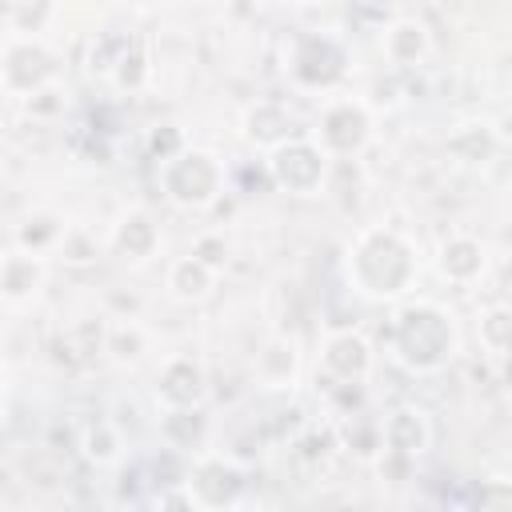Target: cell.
Segmentation results:
<instances>
[{
	"label": "cell",
	"instance_id": "6",
	"mask_svg": "<svg viewBox=\"0 0 512 512\" xmlns=\"http://www.w3.org/2000/svg\"><path fill=\"white\" fill-rule=\"evenodd\" d=\"M284 72L300 92H336L348 76V48L332 32H300L284 52Z\"/></svg>",
	"mask_w": 512,
	"mask_h": 512
},
{
	"label": "cell",
	"instance_id": "28",
	"mask_svg": "<svg viewBox=\"0 0 512 512\" xmlns=\"http://www.w3.org/2000/svg\"><path fill=\"white\" fill-rule=\"evenodd\" d=\"M52 256H56L64 268H88V264L100 260V240H96L88 228L68 224L64 236H60V244L52 248Z\"/></svg>",
	"mask_w": 512,
	"mask_h": 512
},
{
	"label": "cell",
	"instance_id": "33",
	"mask_svg": "<svg viewBox=\"0 0 512 512\" xmlns=\"http://www.w3.org/2000/svg\"><path fill=\"white\" fill-rule=\"evenodd\" d=\"M124 4H132V8H156L160 0H124Z\"/></svg>",
	"mask_w": 512,
	"mask_h": 512
},
{
	"label": "cell",
	"instance_id": "26",
	"mask_svg": "<svg viewBox=\"0 0 512 512\" xmlns=\"http://www.w3.org/2000/svg\"><path fill=\"white\" fill-rule=\"evenodd\" d=\"M148 344H152V336H148V328L136 324V320H116V324L104 328V352H108V360H116V364H124V368L140 364L144 352H148Z\"/></svg>",
	"mask_w": 512,
	"mask_h": 512
},
{
	"label": "cell",
	"instance_id": "32",
	"mask_svg": "<svg viewBox=\"0 0 512 512\" xmlns=\"http://www.w3.org/2000/svg\"><path fill=\"white\" fill-rule=\"evenodd\" d=\"M480 508H492V512L512 508V488H508L504 476H492V480L484 484V492H480Z\"/></svg>",
	"mask_w": 512,
	"mask_h": 512
},
{
	"label": "cell",
	"instance_id": "12",
	"mask_svg": "<svg viewBox=\"0 0 512 512\" xmlns=\"http://www.w3.org/2000/svg\"><path fill=\"white\" fill-rule=\"evenodd\" d=\"M432 436V420L416 404H396L380 416V452H396L416 464L432 448Z\"/></svg>",
	"mask_w": 512,
	"mask_h": 512
},
{
	"label": "cell",
	"instance_id": "15",
	"mask_svg": "<svg viewBox=\"0 0 512 512\" xmlns=\"http://www.w3.org/2000/svg\"><path fill=\"white\" fill-rule=\"evenodd\" d=\"M380 52L392 68H420L432 56V28L420 16H392L380 32Z\"/></svg>",
	"mask_w": 512,
	"mask_h": 512
},
{
	"label": "cell",
	"instance_id": "23",
	"mask_svg": "<svg viewBox=\"0 0 512 512\" xmlns=\"http://www.w3.org/2000/svg\"><path fill=\"white\" fill-rule=\"evenodd\" d=\"M336 424V440L344 452H352L356 460H376L380 452V416L356 408V412H344L332 420Z\"/></svg>",
	"mask_w": 512,
	"mask_h": 512
},
{
	"label": "cell",
	"instance_id": "10",
	"mask_svg": "<svg viewBox=\"0 0 512 512\" xmlns=\"http://www.w3.org/2000/svg\"><path fill=\"white\" fill-rule=\"evenodd\" d=\"M156 404L160 408H204L208 400V368L192 352H172L156 368Z\"/></svg>",
	"mask_w": 512,
	"mask_h": 512
},
{
	"label": "cell",
	"instance_id": "19",
	"mask_svg": "<svg viewBox=\"0 0 512 512\" xmlns=\"http://www.w3.org/2000/svg\"><path fill=\"white\" fill-rule=\"evenodd\" d=\"M500 148H504V136L492 132L484 120L460 124V128H452L448 140H444L448 160L460 164V168H488V164L500 156Z\"/></svg>",
	"mask_w": 512,
	"mask_h": 512
},
{
	"label": "cell",
	"instance_id": "2",
	"mask_svg": "<svg viewBox=\"0 0 512 512\" xmlns=\"http://www.w3.org/2000/svg\"><path fill=\"white\" fill-rule=\"evenodd\" d=\"M344 272H348V284L356 296L392 304V300L408 296V288L416 284V272H420L416 244L396 228L372 224L352 240Z\"/></svg>",
	"mask_w": 512,
	"mask_h": 512
},
{
	"label": "cell",
	"instance_id": "14",
	"mask_svg": "<svg viewBox=\"0 0 512 512\" xmlns=\"http://www.w3.org/2000/svg\"><path fill=\"white\" fill-rule=\"evenodd\" d=\"M436 272L456 288H472L488 272V244L472 232H448L436 244Z\"/></svg>",
	"mask_w": 512,
	"mask_h": 512
},
{
	"label": "cell",
	"instance_id": "24",
	"mask_svg": "<svg viewBox=\"0 0 512 512\" xmlns=\"http://www.w3.org/2000/svg\"><path fill=\"white\" fill-rule=\"evenodd\" d=\"M112 88H120V92H140L148 80H152V60H148V48H144V40H124V48L116 52V60H112V68H108V76H104Z\"/></svg>",
	"mask_w": 512,
	"mask_h": 512
},
{
	"label": "cell",
	"instance_id": "9",
	"mask_svg": "<svg viewBox=\"0 0 512 512\" xmlns=\"http://www.w3.org/2000/svg\"><path fill=\"white\" fill-rule=\"evenodd\" d=\"M376 368V348L364 332L340 328L320 344V380L324 384H364Z\"/></svg>",
	"mask_w": 512,
	"mask_h": 512
},
{
	"label": "cell",
	"instance_id": "16",
	"mask_svg": "<svg viewBox=\"0 0 512 512\" xmlns=\"http://www.w3.org/2000/svg\"><path fill=\"white\" fill-rule=\"evenodd\" d=\"M240 132H244V140H248L252 148L268 152V148H276L280 140L296 136L300 124H296V112H292L284 100H256V104L244 108Z\"/></svg>",
	"mask_w": 512,
	"mask_h": 512
},
{
	"label": "cell",
	"instance_id": "21",
	"mask_svg": "<svg viewBox=\"0 0 512 512\" xmlns=\"http://www.w3.org/2000/svg\"><path fill=\"white\" fill-rule=\"evenodd\" d=\"M340 452V440H336V424L332 420H304L292 436H288V456L308 468V472H324L328 460Z\"/></svg>",
	"mask_w": 512,
	"mask_h": 512
},
{
	"label": "cell",
	"instance_id": "3",
	"mask_svg": "<svg viewBox=\"0 0 512 512\" xmlns=\"http://www.w3.org/2000/svg\"><path fill=\"white\" fill-rule=\"evenodd\" d=\"M156 180H160V192H164V200L172 208L204 212V208H212L224 196L228 172H224V160L212 148L184 144L176 156L156 164Z\"/></svg>",
	"mask_w": 512,
	"mask_h": 512
},
{
	"label": "cell",
	"instance_id": "5",
	"mask_svg": "<svg viewBox=\"0 0 512 512\" xmlns=\"http://www.w3.org/2000/svg\"><path fill=\"white\" fill-rule=\"evenodd\" d=\"M180 484H184L192 508H236L248 500L252 468L244 460H236L232 452L200 448L196 456H188Z\"/></svg>",
	"mask_w": 512,
	"mask_h": 512
},
{
	"label": "cell",
	"instance_id": "29",
	"mask_svg": "<svg viewBox=\"0 0 512 512\" xmlns=\"http://www.w3.org/2000/svg\"><path fill=\"white\" fill-rule=\"evenodd\" d=\"M20 100H24V108H28L32 120H56V116H64V108H68V92L60 88V80H52V84H44V88L20 96Z\"/></svg>",
	"mask_w": 512,
	"mask_h": 512
},
{
	"label": "cell",
	"instance_id": "20",
	"mask_svg": "<svg viewBox=\"0 0 512 512\" xmlns=\"http://www.w3.org/2000/svg\"><path fill=\"white\" fill-rule=\"evenodd\" d=\"M216 280H220V272L208 268V264H204L200 256H192V252L176 256V260L168 264V272H164V288H168V296L180 300V304H204V300L216 292Z\"/></svg>",
	"mask_w": 512,
	"mask_h": 512
},
{
	"label": "cell",
	"instance_id": "34",
	"mask_svg": "<svg viewBox=\"0 0 512 512\" xmlns=\"http://www.w3.org/2000/svg\"><path fill=\"white\" fill-rule=\"evenodd\" d=\"M368 4H380L384 8V4H396V0H368Z\"/></svg>",
	"mask_w": 512,
	"mask_h": 512
},
{
	"label": "cell",
	"instance_id": "27",
	"mask_svg": "<svg viewBox=\"0 0 512 512\" xmlns=\"http://www.w3.org/2000/svg\"><path fill=\"white\" fill-rule=\"evenodd\" d=\"M476 336H480V348H484L492 360H504L508 348H512V312H508V304H488V308H480Z\"/></svg>",
	"mask_w": 512,
	"mask_h": 512
},
{
	"label": "cell",
	"instance_id": "4",
	"mask_svg": "<svg viewBox=\"0 0 512 512\" xmlns=\"http://www.w3.org/2000/svg\"><path fill=\"white\" fill-rule=\"evenodd\" d=\"M264 172H268L276 192L308 200V196H320L328 188L332 156L308 132H296V136H288V140H280L276 148L264 152Z\"/></svg>",
	"mask_w": 512,
	"mask_h": 512
},
{
	"label": "cell",
	"instance_id": "25",
	"mask_svg": "<svg viewBox=\"0 0 512 512\" xmlns=\"http://www.w3.org/2000/svg\"><path fill=\"white\" fill-rule=\"evenodd\" d=\"M80 456L96 468H116L124 460V432L112 420H92L80 432Z\"/></svg>",
	"mask_w": 512,
	"mask_h": 512
},
{
	"label": "cell",
	"instance_id": "36",
	"mask_svg": "<svg viewBox=\"0 0 512 512\" xmlns=\"http://www.w3.org/2000/svg\"><path fill=\"white\" fill-rule=\"evenodd\" d=\"M0 256H4V252H0Z\"/></svg>",
	"mask_w": 512,
	"mask_h": 512
},
{
	"label": "cell",
	"instance_id": "30",
	"mask_svg": "<svg viewBox=\"0 0 512 512\" xmlns=\"http://www.w3.org/2000/svg\"><path fill=\"white\" fill-rule=\"evenodd\" d=\"M192 256H200L208 268L224 272V264H228V256H232V244H228L224 232H200V236L192 240Z\"/></svg>",
	"mask_w": 512,
	"mask_h": 512
},
{
	"label": "cell",
	"instance_id": "1",
	"mask_svg": "<svg viewBox=\"0 0 512 512\" xmlns=\"http://www.w3.org/2000/svg\"><path fill=\"white\" fill-rule=\"evenodd\" d=\"M392 316L384 328V352L408 372V376H436L444 372L460 352V328L456 316L428 296H400L392 300Z\"/></svg>",
	"mask_w": 512,
	"mask_h": 512
},
{
	"label": "cell",
	"instance_id": "7",
	"mask_svg": "<svg viewBox=\"0 0 512 512\" xmlns=\"http://www.w3.org/2000/svg\"><path fill=\"white\" fill-rule=\"evenodd\" d=\"M332 160H348L360 156L372 136H376V116L360 96H344V92H328V100L316 112V124L308 132Z\"/></svg>",
	"mask_w": 512,
	"mask_h": 512
},
{
	"label": "cell",
	"instance_id": "17",
	"mask_svg": "<svg viewBox=\"0 0 512 512\" xmlns=\"http://www.w3.org/2000/svg\"><path fill=\"white\" fill-rule=\"evenodd\" d=\"M44 280H48L44 256L24 252V248L0 256V300H8V304H28V300L40 296Z\"/></svg>",
	"mask_w": 512,
	"mask_h": 512
},
{
	"label": "cell",
	"instance_id": "31",
	"mask_svg": "<svg viewBox=\"0 0 512 512\" xmlns=\"http://www.w3.org/2000/svg\"><path fill=\"white\" fill-rule=\"evenodd\" d=\"M144 144H148V156H152L156 164H164V160H168V156H176L188 140H184V132H180L176 124H156V128L148 132V140H144Z\"/></svg>",
	"mask_w": 512,
	"mask_h": 512
},
{
	"label": "cell",
	"instance_id": "18",
	"mask_svg": "<svg viewBox=\"0 0 512 512\" xmlns=\"http://www.w3.org/2000/svg\"><path fill=\"white\" fill-rule=\"evenodd\" d=\"M156 432H160L164 448H172L180 456H196L200 448H208L212 424H208L204 408H160Z\"/></svg>",
	"mask_w": 512,
	"mask_h": 512
},
{
	"label": "cell",
	"instance_id": "11",
	"mask_svg": "<svg viewBox=\"0 0 512 512\" xmlns=\"http://www.w3.org/2000/svg\"><path fill=\"white\" fill-rule=\"evenodd\" d=\"M300 372H304V348L296 336L272 332L260 340L252 356V376L264 392H292L300 384Z\"/></svg>",
	"mask_w": 512,
	"mask_h": 512
},
{
	"label": "cell",
	"instance_id": "22",
	"mask_svg": "<svg viewBox=\"0 0 512 512\" xmlns=\"http://www.w3.org/2000/svg\"><path fill=\"white\" fill-rule=\"evenodd\" d=\"M64 228H68V220H64L60 212H52V208H36V212H28V216L16 224L12 240H16V248H24V252L52 256V248H56L60 236H64Z\"/></svg>",
	"mask_w": 512,
	"mask_h": 512
},
{
	"label": "cell",
	"instance_id": "8",
	"mask_svg": "<svg viewBox=\"0 0 512 512\" xmlns=\"http://www.w3.org/2000/svg\"><path fill=\"white\" fill-rule=\"evenodd\" d=\"M52 80H60V56L40 36H12L0 48V88L4 92L28 96Z\"/></svg>",
	"mask_w": 512,
	"mask_h": 512
},
{
	"label": "cell",
	"instance_id": "13",
	"mask_svg": "<svg viewBox=\"0 0 512 512\" xmlns=\"http://www.w3.org/2000/svg\"><path fill=\"white\" fill-rule=\"evenodd\" d=\"M164 244V232L148 208H124L108 232V248L124 264H148Z\"/></svg>",
	"mask_w": 512,
	"mask_h": 512
},
{
	"label": "cell",
	"instance_id": "35",
	"mask_svg": "<svg viewBox=\"0 0 512 512\" xmlns=\"http://www.w3.org/2000/svg\"><path fill=\"white\" fill-rule=\"evenodd\" d=\"M0 408H4V392H0Z\"/></svg>",
	"mask_w": 512,
	"mask_h": 512
}]
</instances>
